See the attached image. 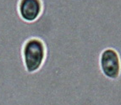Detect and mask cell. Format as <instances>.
<instances>
[{"label":"cell","mask_w":121,"mask_h":105,"mask_svg":"<svg viewBox=\"0 0 121 105\" xmlns=\"http://www.w3.org/2000/svg\"><path fill=\"white\" fill-rule=\"evenodd\" d=\"M0 105H72L62 91L28 79L0 81Z\"/></svg>","instance_id":"6da1fadb"},{"label":"cell","mask_w":121,"mask_h":105,"mask_svg":"<svg viewBox=\"0 0 121 105\" xmlns=\"http://www.w3.org/2000/svg\"><path fill=\"white\" fill-rule=\"evenodd\" d=\"M45 22H46V17H45ZM46 44L40 36L29 37L25 41L21 49V57L25 69L27 72L31 74L38 71L43 67L46 60Z\"/></svg>","instance_id":"7a4b0ae2"},{"label":"cell","mask_w":121,"mask_h":105,"mask_svg":"<svg viewBox=\"0 0 121 105\" xmlns=\"http://www.w3.org/2000/svg\"><path fill=\"white\" fill-rule=\"evenodd\" d=\"M99 67L103 75L110 80H116L121 74V56L113 47L104 49L99 56Z\"/></svg>","instance_id":"3957f363"},{"label":"cell","mask_w":121,"mask_h":105,"mask_svg":"<svg viewBox=\"0 0 121 105\" xmlns=\"http://www.w3.org/2000/svg\"><path fill=\"white\" fill-rule=\"evenodd\" d=\"M43 8V0H18L17 3V14L26 24H33L38 20Z\"/></svg>","instance_id":"277c9868"}]
</instances>
